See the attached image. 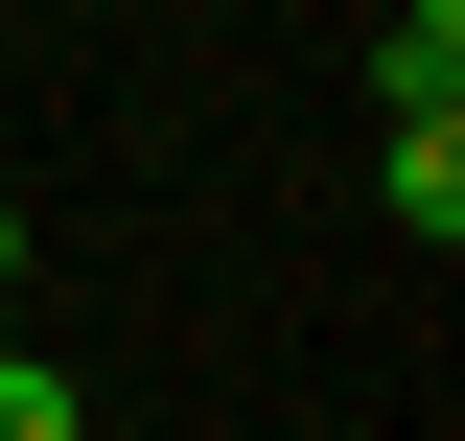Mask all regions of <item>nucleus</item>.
Masks as SVG:
<instances>
[{
  "instance_id": "4",
  "label": "nucleus",
  "mask_w": 465,
  "mask_h": 441,
  "mask_svg": "<svg viewBox=\"0 0 465 441\" xmlns=\"http://www.w3.org/2000/svg\"><path fill=\"white\" fill-rule=\"evenodd\" d=\"M0 302H24V186H0Z\"/></svg>"
},
{
  "instance_id": "2",
  "label": "nucleus",
  "mask_w": 465,
  "mask_h": 441,
  "mask_svg": "<svg viewBox=\"0 0 465 441\" xmlns=\"http://www.w3.org/2000/svg\"><path fill=\"white\" fill-rule=\"evenodd\" d=\"M396 116H465V0H396V47H372Z\"/></svg>"
},
{
  "instance_id": "1",
  "label": "nucleus",
  "mask_w": 465,
  "mask_h": 441,
  "mask_svg": "<svg viewBox=\"0 0 465 441\" xmlns=\"http://www.w3.org/2000/svg\"><path fill=\"white\" fill-rule=\"evenodd\" d=\"M372 186H396V232L442 256V232H465V116H396V140H372Z\"/></svg>"
},
{
  "instance_id": "3",
  "label": "nucleus",
  "mask_w": 465,
  "mask_h": 441,
  "mask_svg": "<svg viewBox=\"0 0 465 441\" xmlns=\"http://www.w3.org/2000/svg\"><path fill=\"white\" fill-rule=\"evenodd\" d=\"M0 441H94V395H70L47 348H0Z\"/></svg>"
}]
</instances>
